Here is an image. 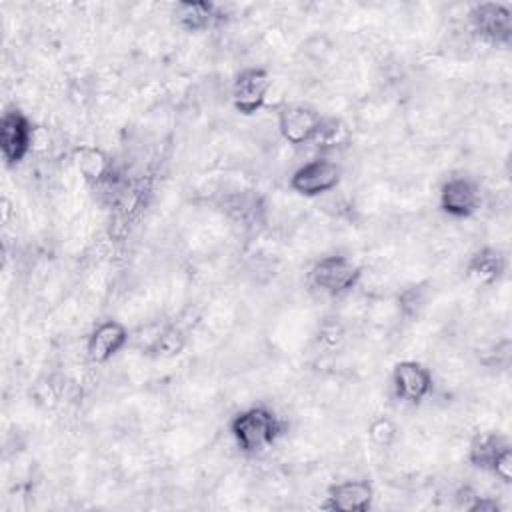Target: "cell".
<instances>
[{"instance_id": "1", "label": "cell", "mask_w": 512, "mask_h": 512, "mask_svg": "<svg viewBox=\"0 0 512 512\" xmlns=\"http://www.w3.org/2000/svg\"><path fill=\"white\" fill-rule=\"evenodd\" d=\"M224 432L242 458H262L288 438L290 418L266 400H252L226 418Z\"/></svg>"}, {"instance_id": "2", "label": "cell", "mask_w": 512, "mask_h": 512, "mask_svg": "<svg viewBox=\"0 0 512 512\" xmlns=\"http://www.w3.org/2000/svg\"><path fill=\"white\" fill-rule=\"evenodd\" d=\"M364 264L350 252L334 250L312 258L304 270V284L316 298L338 302L354 294L364 280Z\"/></svg>"}, {"instance_id": "3", "label": "cell", "mask_w": 512, "mask_h": 512, "mask_svg": "<svg viewBox=\"0 0 512 512\" xmlns=\"http://www.w3.org/2000/svg\"><path fill=\"white\" fill-rule=\"evenodd\" d=\"M490 192L484 190L478 176L456 170L440 178L434 192V202L438 212L450 222H470L480 216L488 204Z\"/></svg>"}, {"instance_id": "4", "label": "cell", "mask_w": 512, "mask_h": 512, "mask_svg": "<svg viewBox=\"0 0 512 512\" xmlns=\"http://www.w3.org/2000/svg\"><path fill=\"white\" fill-rule=\"evenodd\" d=\"M276 84L274 70L268 64H240L228 84V106L244 120L270 110V98Z\"/></svg>"}, {"instance_id": "5", "label": "cell", "mask_w": 512, "mask_h": 512, "mask_svg": "<svg viewBox=\"0 0 512 512\" xmlns=\"http://www.w3.org/2000/svg\"><path fill=\"white\" fill-rule=\"evenodd\" d=\"M346 178V166L332 154H312L292 166L286 178L288 192L300 200L316 202L336 192Z\"/></svg>"}, {"instance_id": "6", "label": "cell", "mask_w": 512, "mask_h": 512, "mask_svg": "<svg viewBox=\"0 0 512 512\" xmlns=\"http://www.w3.org/2000/svg\"><path fill=\"white\" fill-rule=\"evenodd\" d=\"M388 390L390 398L400 404V408L418 410L428 404L436 390L434 368L418 358H400L388 370Z\"/></svg>"}, {"instance_id": "7", "label": "cell", "mask_w": 512, "mask_h": 512, "mask_svg": "<svg viewBox=\"0 0 512 512\" xmlns=\"http://www.w3.org/2000/svg\"><path fill=\"white\" fill-rule=\"evenodd\" d=\"M40 126L20 106L8 104L0 116V156L6 170L22 168L36 152Z\"/></svg>"}, {"instance_id": "8", "label": "cell", "mask_w": 512, "mask_h": 512, "mask_svg": "<svg viewBox=\"0 0 512 512\" xmlns=\"http://www.w3.org/2000/svg\"><path fill=\"white\" fill-rule=\"evenodd\" d=\"M324 124V112L310 102H282L274 106V128L278 138L294 152L312 150Z\"/></svg>"}, {"instance_id": "9", "label": "cell", "mask_w": 512, "mask_h": 512, "mask_svg": "<svg viewBox=\"0 0 512 512\" xmlns=\"http://www.w3.org/2000/svg\"><path fill=\"white\" fill-rule=\"evenodd\" d=\"M464 24L470 36L482 46L510 50L512 44V8L504 2L466 4Z\"/></svg>"}, {"instance_id": "10", "label": "cell", "mask_w": 512, "mask_h": 512, "mask_svg": "<svg viewBox=\"0 0 512 512\" xmlns=\"http://www.w3.org/2000/svg\"><path fill=\"white\" fill-rule=\"evenodd\" d=\"M130 348V326L116 316H104L96 320L84 340V358L94 366H108Z\"/></svg>"}, {"instance_id": "11", "label": "cell", "mask_w": 512, "mask_h": 512, "mask_svg": "<svg viewBox=\"0 0 512 512\" xmlns=\"http://www.w3.org/2000/svg\"><path fill=\"white\" fill-rule=\"evenodd\" d=\"M170 18L182 34L198 38L224 28L232 18V6L210 0L172 2Z\"/></svg>"}, {"instance_id": "12", "label": "cell", "mask_w": 512, "mask_h": 512, "mask_svg": "<svg viewBox=\"0 0 512 512\" xmlns=\"http://www.w3.org/2000/svg\"><path fill=\"white\" fill-rule=\"evenodd\" d=\"M68 162L76 178L90 190L100 188L114 172V154L94 140H80L68 144Z\"/></svg>"}, {"instance_id": "13", "label": "cell", "mask_w": 512, "mask_h": 512, "mask_svg": "<svg viewBox=\"0 0 512 512\" xmlns=\"http://www.w3.org/2000/svg\"><path fill=\"white\" fill-rule=\"evenodd\" d=\"M376 500V486L366 476H346L332 480L324 488L322 510L332 512H368Z\"/></svg>"}, {"instance_id": "14", "label": "cell", "mask_w": 512, "mask_h": 512, "mask_svg": "<svg viewBox=\"0 0 512 512\" xmlns=\"http://www.w3.org/2000/svg\"><path fill=\"white\" fill-rule=\"evenodd\" d=\"M462 272L476 288H496L508 274V254L496 244H480L464 258Z\"/></svg>"}, {"instance_id": "15", "label": "cell", "mask_w": 512, "mask_h": 512, "mask_svg": "<svg viewBox=\"0 0 512 512\" xmlns=\"http://www.w3.org/2000/svg\"><path fill=\"white\" fill-rule=\"evenodd\" d=\"M366 442L372 450L376 452H386L396 448V444L400 442V424L396 422L394 416L390 414H374L372 418H368L366 422Z\"/></svg>"}, {"instance_id": "16", "label": "cell", "mask_w": 512, "mask_h": 512, "mask_svg": "<svg viewBox=\"0 0 512 512\" xmlns=\"http://www.w3.org/2000/svg\"><path fill=\"white\" fill-rule=\"evenodd\" d=\"M496 482L510 486L512 484V446H506L494 460L490 472H488Z\"/></svg>"}]
</instances>
